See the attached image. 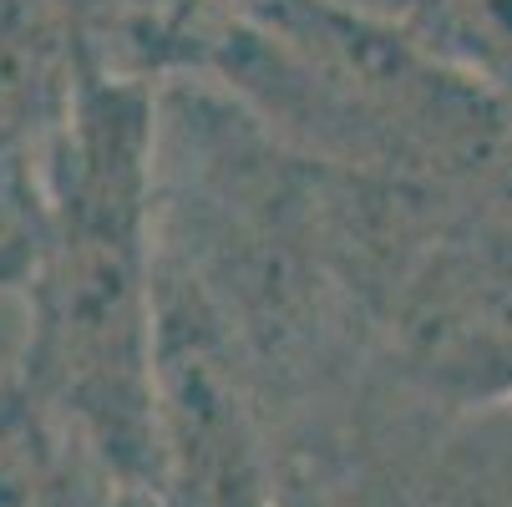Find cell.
Listing matches in <instances>:
<instances>
[{
  "mask_svg": "<svg viewBox=\"0 0 512 507\" xmlns=\"http://www.w3.org/2000/svg\"><path fill=\"white\" fill-rule=\"evenodd\" d=\"M16 219L26 325L11 371L153 487L163 87L82 61L61 112L21 163Z\"/></svg>",
  "mask_w": 512,
  "mask_h": 507,
  "instance_id": "6da1fadb",
  "label": "cell"
},
{
  "mask_svg": "<svg viewBox=\"0 0 512 507\" xmlns=\"http://www.w3.org/2000/svg\"><path fill=\"white\" fill-rule=\"evenodd\" d=\"M0 507H158V497L6 366L0 371Z\"/></svg>",
  "mask_w": 512,
  "mask_h": 507,
  "instance_id": "277c9868",
  "label": "cell"
},
{
  "mask_svg": "<svg viewBox=\"0 0 512 507\" xmlns=\"http://www.w3.org/2000/svg\"><path fill=\"white\" fill-rule=\"evenodd\" d=\"M153 487L158 507H279L249 355L168 239L153 355Z\"/></svg>",
  "mask_w": 512,
  "mask_h": 507,
  "instance_id": "3957f363",
  "label": "cell"
},
{
  "mask_svg": "<svg viewBox=\"0 0 512 507\" xmlns=\"http://www.w3.org/2000/svg\"><path fill=\"white\" fill-rule=\"evenodd\" d=\"M173 87L335 173L416 188L512 173L507 102L376 0H218Z\"/></svg>",
  "mask_w": 512,
  "mask_h": 507,
  "instance_id": "7a4b0ae2",
  "label": "cell"
},
{
  "mask_svg": "<svg viewBox=\"0 0 512 507\" xmlns=\"http://www.w3.org/2000/svg\"><path fill=\"white\" fill-rule=\"evenodd\" d=\"M82 61L173 87L218 0H36Z\"/></svg>",
  "mask_w": 512,
  "mask_h": 507,
  "instance_id": "5b68a950",
  "label": "cell"
},
{
  "mask_svg": "<svg viewBox=\"0 0 512 507\" xmlns=\"http://www.w3.org/2000/svg\"><path fill=\"white\" fill-rule=\"evenodd\" d=\"M21 269H26V244H21V234L0 229V289H16V284H21Z\"/></svg>",
  "mask_w": 512,
  "mask_h": 507,
  "instance_id": "8992f818",
  "label": "cell"
}]
</instances>
